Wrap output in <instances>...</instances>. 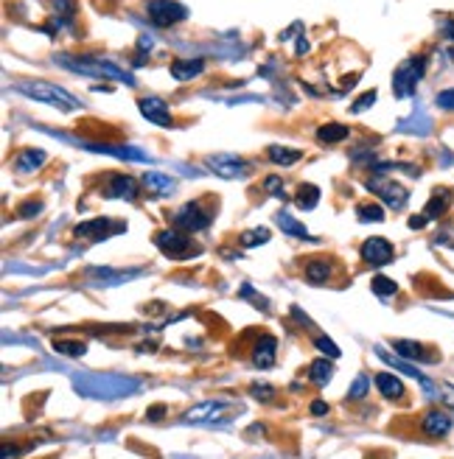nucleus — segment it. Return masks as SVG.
I'll return each mask as SVG.
<instances>
[{
    "mask_svg": "<svg viewBox=\"0 0 454 459\" xmlns=\"http://www.w3.org/2000/svg\"><path fill=\"white\" fill-rule=\"evenodd\" d=\"M14 90L25 98H34L40 104H48V107H56V110H65V113H73L82 107V101L76 95H71L65 87L59 84H51V82H17Z\"/></svg>",
    "mask_w": 454,
    "mask_h": 459,
    "instance_id": "1",
    "label": "nucleus"
},
{
    "mask_svg": "<svg viewBox=\"0 0 454 459\" xmlns=\"http://www.w3.org/2000/svg\"><path fill=\"white\" fill-rule=\"evenodd\" d=\"M76 390L82 395H90V398H121V395L137 390V384L126 381L121 375H90V378L76 381Z\"/></svg>",
    "mask_w": 454,
    "mask_h": 459,
    "instance_id": "2",
    "label": "nucleus"
},
{
    "mask_svg": "<svg viewBox=\"0 0 454 459\" xmlns=\"http://www.w3.org/2000/svg\"><path fill=\"white\" fill-rule=\"evenodd\" d=\"M427 73V59L424 56H415V59H407L393 76V93L398 98H409L421 82V76Z\"/></svg>",
    "mask_w": 454,
    "mask_h": 459,
    "instance_id": "3",
    "label": "nucleus"
},
{
    "mask_svg": "<svg viewBox=\"0 0 454 459\" xmlns=\"http://www.w3.org/2000/svg\"><path fill=\"white\" fill-rule=\"evenodd\" d=\"M155 244L157 250L166 255V258H174V261H183V258H191L196 252V246L188 241V235H183V230L171 227V230H160L155 235Z\"/></svg>",
    "mask_w": 454,
    "mask_h": 459,
    "instance_id": "4",
    "label": "nucleus"
},
{
    "mask_svg": "<svg viewBox=\"0 0 454 459\" xmlns=\"http://www.w3.org/2000/svg\"><path fill=\"white\" fill-rule=\"evenodd\" d=\"M146 14L157 28H171L188 17V9L183 3H177V0H149Z\"/></svg>",
    "mask_w": 454,
    "mask_h": 459,
    "instance_id": "5",
    "label": "nucleus"
},
{
    "mask_svg": "<svg viewBox=\"0 0 454 459\" xmlns=\"http://www.w3.org/2000/svg\"><path fill=\"white\" fill-rule=\"evenodd\" d=\"M211 210H205L199 202H185L177 213H174V227L183 233H199L211 224Z\"/></svg>",
    "mask_w": 454,
    "mask_h": 459,
    "instance_id": "6",
    "label": "nucleus"
},
{
    "mask_svg": "<svg viewBox=\"0 0 454 459\" xmlns=\"http://www.w3.org/2000/svg\"><path fill=\"white\" fill-rule=\"evenodd\" d=\"M367 188L376 196H381V202L387 204V207H393V210H404L407 207V199H409L407 188H401L398 183L387 180V176H373V180L367 183Z\"/></svg>",
    "mask_w": 454,
    "mask_h": 459,
    "instance_id": "7",
    "label": "nucleus"
},
{
    "mask_svg": "<svg viewBox=\"0 0 454 459\" xmlns=\"http://www.w3.org/2000/svg\"><path fill=\"white\" fill-rule=\"evenodd\" d=\"M205 165L214 174H219L222 180H238V176H247L250 171V165L238 160L236 154H211V157H205Z\"/></svg>",
    "mask_w": 454,
    "mask_h": 459,
    "instance_id": "8",
    "label": "nucleus"
},
{
    "mask_svg": "<svg viewBox=\"0 0 454 459\" xmlns=\"http://www.w3.org/2000/svg\"><path fill=\"white\" fill-rule=\"evenodd\" d=\"M124 224H113V219H90V222H82L73 227V235L76 238H84V241H104L110 238L113 233H121Z\"/></svg>",
    "mask_w": 454,
    "mask_h": 459,
    "instance_id": "9",
    "label": "nucleus"
},
{
    "mask_svg": "<svg viewBox=\"0 0 454 459\" xmlns=\"http://www.w3.org/2000/svg\"><path fill=\"white\" fill-rule=\"evenodd\" d=\"M362 261L370 263V266H384V263H390L396 250H393V244L387 238H367L362 244Z\"/></svg>",
    "mask_w": 454,
    "mask_h": 459,
    "instance_id": "10",
    "label": "nucleus"
},
{
    "mask_svg": "<svg viewBox=\"0 0 454 459\" xmlns=\"http://www.w3.org/2000/svg\"><path fill=\"white\" fill-rule=\"evenodd\" d=\"M137 107H141V115H144L146 121H152V123H157V126H171V123H174V118H171V113H168V104H166L163 98H157V95L141 98V101H137Z\"/></svg>",
    "mask_w": 454,
    "mask_h": 459,
    "instance_id": "11",
    "label": "nucleus"
},
{
    "mask_svg": "<svg viewBox=\"0 0 454 459\" xmlns=\"http://www.w3.org/2000/svg\"><path fill=\"white\" fill-rule=\"evenodd\" d=\"M227 409V401H202V403H196V406H191L185 414H183V420L185 423H207V420H216L222 412Z\"/></svg>",
    "mask_w": 454,
    "mask_h": 459,
    "instance_id": "12",
    "label": "nucleus"
},
{
    "mask_svg": "<svg viewBox=\"0 0 454 459\" xmlns=\"http://www.w3.org/2000/svg\"><path fill=\"white\" fill-rule=\"evenodd\" d=\"M376 353H378V359H381L384 364H390V367H396L398 373H404V375H409V378H415V381H421V386H424V390H427L429 395H435V386H432V384L424 378V373L418 370V367H412V364H407V362H401V359L390 356V353L384 350V347H376Z\"/></svg>",
    "mask_w": 454,
    "mask_h": 459,
    "instance_id": "13",
    "label": "nucleus"
},
{
    "mask_svg": "<svg viewBox=\"0 0 454 459\" xmlns=\"http://www.w3.org/2000/svg\"><path fill=\"white\" fill-rule=\"evenodd\" d=\"M421 426H424V432H427L429 437H446L449 429H451V417H449L446 412H440V409H432V412L424 414Z\"/></svg>",
    "mask_w": 454,
    "mask_h": 459,
    "instance_id": "14",
    "label": "nucleus"
},
{
    "mask_svg": "<svg viewBox=\"0 0 454 459\" xmlns=\"http://www.w3.org/2000/svg\"><path fill=\"white\" fill-rule=\"evenodd\" d=\"M144 185H146L149 193H155V196H171L174 191H177V183H174L168 174H160V171L144 174Z\"/></svg>",
    "mask_w": 454,
    "mask_h": 459,
    "instance_id": "15",
    "label": "nucleus"
},
{
    "mask_svg": "<svg viewBox=\"0 0 454 459\" xmlns=\"http://www.w3.org/2000/svg\"><path fill=\"white\" fill-rule=\"evenodd\" d=\"M110 196L113 199H137V180H132L129 174H115L110 180Z\"/></svg>",
    "mask_w": 454,
    "mask_h": 459,
    "instance_id": "16",
    "label": "nucleus"
},
{
    "mask_svg": "<svg viewBox=\"0 0 454 459\" xmlns=\"http://www.w3.org/2000/svg\"><path fill=\"white\" fill-rule=\"evenodd\" d=\"M393 347H396V353H401L404 359H412V362H429V364L438 362V356H429V353L424 350V344L409 342V339H393Z\"/></svg>",
    "mask_w": 454,
    "mask_h": 459,
    "instance_id": "17",
    "label": "nucleus"
},
{
    "mask_svg": "<svg viewBox=\"0 0 454 459\" xmlns=\"http://www.w3.org/2000/svg\"><path fill=\"white\" fill-rule=\"evenodd\" d=\"M275 350H277L275 336H261V342L253 347V362H256V367H261V370L272 367V364H275Z\"/></svg>",
    "mask_w": 454,
    "mask_h": 459,
    "instance_id": "18",
    "label": "nucleus"
},
{
    "mask_svg": "<svg viewBox=\"0 0 454 459\" xmlns=\"http://www.w3.org/2000/svg\"><path fill=\"white\" fill-rule=\"evenodd\" d=\"M171 76L177 79V82H188L194 76H199L202 70H205V62L202 59H177V62H171Z\"/></svg>",
    "mask_w": 454,
    "mask_h": 459,
    "instance_id": "19",
    "label": "nucleus"
},
{
    "mask_svg": "<svg viewBox=\"0 0 454 459\" xmlns=\"http://www.w3.org/2000/svg\"><path fill=\"white\" fill-rule=\"evenodd\" d=\"M45 160H48V154H45L43 149H25V152H20V154H17L14 168H17L20 174H28V171L43 168V165H45Z\"/></svg>",
    "mask_w": 454,
    "mask_h": 459,
    "instance_id": "20",
    "label": "nucleus"
},
{
    "mask_svg": "<svg viewBox=\"0 0 454 459\" xmlns=\"http://www.w3.org/2000/svg\"><path fill=\"white\" fill-rule=\"evenodd\" d=\"M449 204H451V191H449V188H438V191L432 193V199L427 202L424 213H427L429 219H438V216H443L446 210H449Z\"/></svg>",
    "mask_w": 454,
    "mask_h": 459,
    "instance_id": "21",
    "label": "nucleus"
},
{
    "mask_svg": "<svg viewBox=\"0 0 454 459\" xmlns=\"http://www.w3.org/2000/svg\"><path fill=\"white\" fill-rule=\"evenodd\" d=\"M376 386H378V392L384 395V398H401L404 395V384L396 378V375H390V373H378L376 375Z\"/></svg>",
    "mask_w": 454,
    "mask_h": 459,
    "instance_id": "22",
    "label": "nucleus"
},
{
    "mask_svg": "<svg viewBox=\"0 0 454 459\" xmlns=\"http://www.w3.org/2000/svg\"><path fill=\"white\" fill-rule=\"evenodd\" d=\"M348 134H351V129L348 126H342V123H323L320 129H317V140L320 143H342V140H348Z\"/></svg>",
    "mask_w": 454,
    "mask_h": 459,
    "instance_id": "23",
    "label": "nucleus"
},
{
    "mask_svg": "<svg viewBox=\"0 0 454 459\" xmlns=\"http://www.w3.org/2000/svg\"><path fill=\"white\" fill-rule=\"evenodd\" d=\"M266 157H269L275 165H295V163L303 157V152L286 149V146H269V149H266Z\"/></svg>",
    "mask_w": 454,
    "mask_h": 459,
    "instance_id": "24",
    "label": "nucleus"
},
{
    "mask_svg": "<svg viewBox=\"0 0 454 459\" xmlns=\"http://www.w3.org/2000/svg\"><path fill=\"white\" fill-rule=\"evenodd\" d=\"M295 202H297L300 210H314V207H317V202H320V188L317 185H300Z\"/></svg>",
    "mask_w": 454,
    "mask_h": 459,
    "instance_id": "25",
    "label": "nucleus"
},
{
    "mask_svg": "<svg viewBox=\"0 0 454 459\" xmlns=\"http://www.w3.org/2000/svg\"><path fill=\"white\" fill-rule=\"evenodd\" d=\"M275 219H277V227H281L286 235H297V238H306V241L311 238V235H308V230H306V227H303L295 216H289V213H277Z\"/></svg>",
    "mask_w": 454,
    "mask_h": 459,
    "instance_id": "26",
    "label": "nucleus"
},
{
    "mask_svg": "<svg viewBox=\"0 0 454 459\" xmlns=\"http://www.w3.org/2000/svg\"><path fill=\"white\" fill-rule=\"evenodd\" d=\"M54 350L62 353V356H67V359H79V356H84V353H87L84 342H76V339H56Z\"/></svg>",
    "mask_w": 454,
    "mask_h": 459,
    "instance_id": "27",
    "label": "nucleus"
},
{
    "mask_svg": "<svg viewBox=\"0 0 454 459\" xmlns=\"http://www.w3.org/2000/svg\"><path fill=\"white\" fill-rule=\"evenodd\" d=\"M328 274H331L328 261H308L306 263V280H311V283H326Z\"/></svg>",
    "mask_w": 454,
    "mask_h": 459,
    "instance_id": "28",
    "label": "nucleus"
},
{
    "mask_svg": "<svg viewBox=\"0 0 454 459\" xmlns=\"http://www.w3.org/2000/svg\"><path fill=\"white\" fill-rule=\"evenodd\" d=\"M308 375H311V381L317 384V386H326V384L331 381V375H334V367H331L326 359H317V362L308 367Z\"/></svg>",
    "mask_w": 454,
    "mask_h": 459,
    "instance_id": "29",
    "label": "nucleus"
},
{
    "mask_svg": "<svg viewBox=\"0 0 454 459\" xmlns=\"http://www.w3.org/2000/svg\"><path fill=\"white\" fill-rule=\"evenodd\" d=\"M269 238H272V233H269L266 227H256V230L241 233L238 244H241V246H247V250H253V246H261V244H266Z\"/></svg>",
    "mask_w": 454,
    "mask_h": 459,
    "instance_id": "30",
    "label": "nucleus"
},
{
    "mask_svg": "<svg viewBox=\"0 0 454 459\" xmlns=\"http://www.w3.org/2000/svg\"><path fill=\"white\" fill-rule=\"evenodd\" d=\"M356 216H359V222H384V207L378 204V202H365V204H359L356 207Z\"/></svg>",
    "mask_w": 454,
    "mask_h": 459,
    "instance_id": "31",
    "label": "nucleus"
},
{
    "mask_svg": "<svg viewBox=\"0 0 454 459\" xmlns=\"http://www.w3.org/2000/svg\"><path fill=\"white\" fill-rule=\"evenodd\" d=\"M370 286H373V292H376L378 297H393V294L398 292V286H396V280H390V277H384V274H376Z\"/></svg>",
    "mask_w": 454,
    "mask_h": 459,
    "instance_id": "32",
    "label": "nucleus"
},
{
    "mask_svg": "<svg viewBox=\"0 0 454 459\" xmlns=\"http://www.w3.org/2000/svg\"><path fill=\"white\" fill-rule=\"evenodd\" d=\"M367 386H370L367 375H356L354 384H351V390H348V398H351V401H362L367 395Z\"/></svg>",
    "mask_w": 454,
    "mask_h": 459,
    "instance_id": "33",
    "label": "nucleus"
},
{
    "mask_svg": "<svg viewBox=\"0 0 454 459\" xmlns=\"http://www.w3.org/2000/svg\"><path fill=\"white\" fill-rule=\"evenodd\" d=\"M376 98H378V93H376V90H367L365 95H359V98L354 101L351 110H354V113H365V110H370L373 104H376Z\"/></svg>",
    "mask_w": 454,
    "mask_h": 459,
    "instance_id": "34",
    "label": "nucleus"
},
{
    "mask_svg": "<svg viewBox=\"0 0 454 459\" xmlns=\"http://www.w3.org/2000/svg\"><path fill=\"white\" fill-rule=\"evenodd\" d=\"M314 344H317V350H323L328 359H339V356H342L339 347H337L331 339H326V336H317V339H314Z\"/></svg>",
    "mask_w": 454,
    "mask_h": 459,
    "instance_id": "35",
    "label": "nucleus"
},
{
    "mask_svg": "<svg viewBox=\"0 0 454 459\" xmlns=\"http://www.w3.org/2000/svg\"><path fill=\"white\" fill-rule=\"evenodd\" d=\"M37 213H43V202H23L17 207V216L20 219H34Z\"/></svg>",
    "mask_w": 454,
    "mask_h": 459,
    "instance_id": "36",
    "label": "nucleus"
},
{
    "mask_svg": "<svg viewBox=\"0 0 454 459\" xmlns=\"http://www.w3.org/2000/svg\"><path fill=\"white\" fill-rule=\"evenodd\" d=\"M250 395L258 398V401H269V398L275 395V390H272L269 384H253V386H250Z\"/></svg>",
    "mask_w": 454,
    "mask_h": 459,
    "instance_id": "37",
    "label": "nucleus"
},
{
    "mask_svg": "<svg viewBox=\"0 0 454 459\" xmlns=\"http://www.w3.org/2000/svg\"><path fill=\"white\" fill-rule=\"evenodd\" d=\"M264 188H266V191H272L277 199H286L284 185H281V176H266V180H264Z\"/></svg>",
    "mask_w": 454,
    "mask_h": 459,
    "instance_id": "38",
    "label": "nucleus"
},
{
    "mask_svg": "<svg viewBox=\"0 0 454 459\" xmlns=\"http://www.w3.org/2000/svg\"><path fill=\"white\" fill-rule=\"evenodd\" d=\"M54 9L59 12V17H73V12H76V3L73 0H54Z\"/></svg>",
    "mask_w": 454,
    "mask_h": 459,
    "instance_id": "39",
    "label": "nucleus"
},
{
    "mask_svg": "<svg viewBox=\"0 0 454 459\" xmlns=\"http://www.w3.org/2000/svg\"><path fill=\"white\" fill-rule=\"evenodd\" d=\"M438 107H443V110H454V87L438 93Z\"/></svg>",
    "mask_w": 454,
    "mask_h": 459,
    "instance_id": "40",
    "label": "nucleus"
},
{
    "mask_svg": "<svg viewBox=\"0 0 454 459\" xmlns=\"http://www.w3.org/2000/svg\"><path fill=\"white\" fill-rule=\"evenodd\" d=\"M163 417H166V406H163V403H157V406H149V409H146V420L157 423V420H163Z\"/></svg>",
    "mask_w": 454,
    "mask_h": 459,
    "instance_id": "41",
    "label": "nucleus"
},
{
    "mask_svg": "<svg viewBox=\"0 0 454 459\" xmlns=\"http://www.w3.org/2000/svg\"><path fill=\"white\" fill-rule=\"evenodd\" d=\"M427 222H429V216H427V213H421V216H412V219H409V227H412V230H421Z\"/></svg>",
    "mask_w": 454,
    "mask_h": 459,
    "instance_id": "42",
    "label": "nucleus"
},
{
    "mask_svg": "<svg viewBox=\"0 0 454 459\" xmlns=\"http://www.w3.org/2000/svg\"><path fill=\"white\" fill-rule=\"evenodd\" d=\"M326 412H328V403H326V401H314V403H311V414L320 417V414H326Z\"/></svg>",
    "mask_w": 454,
    "mask_h": 459,
    "instance_id": "43",
    "label": "nucleus"
},
{
    "mask_svg": "<svg viewBox=\"0 0 454 459\" xmlns=\"http://www.w3.org/2000/svg\"><path fill=\"white\" fill-rule=\"evenodd\" d=\"M292 316H295V320H300L303 325H311V320H308V316H306V314H303L297 305H292Z\"/></svg>",
    "mask_w": 454,
    "mask_h": 459,
    "instance_id": "44",
    "label": "nucleus"
},
{
    "mask_svg": "<svg viewBox=\"0 0 454 459\" xmlns=\"http://www.w3.org/2000/svg\"><path fill=\"white\" fill-rule=\"evenodd\" d=\"M443 34H446V40L454 43V20H446V23H443Z\"/></svg>",
    "mask_w": 454,
    "mask_h": 459,
    "instance_id": "45",
    "label": "nucleus"
},
{
    "mask_svg": "<svg viewBox=\"0 0 454 459\" xmlns=\"http://www.w3.org/2000/svg\"><path fill=\"white\" fill-rule=\"evenodd\" d=\"M443 395H446V398H443V401H446V403H451V406H454V386H449V384H443Z\"/></svg>",
    "mask_w": 454,
    "mask_h": 459,
    "instance_id": "46",
    "label": "nucleus"
},
{
    "mask_svg": "<svg viewBox=\"0 0 454 459\" xmlns=\"http://www.w3.org/2000/svg\"><path fill=\"white\" fill-rule=\"evenodd\" d=\"M152 37H141V43H137V48H141V51H152Z\"/></svg>",
    "mask_w": 454,
    "mask_h": 459,
    "instance_id": "47",
    "label": "nucleus"
}]
</instances>
